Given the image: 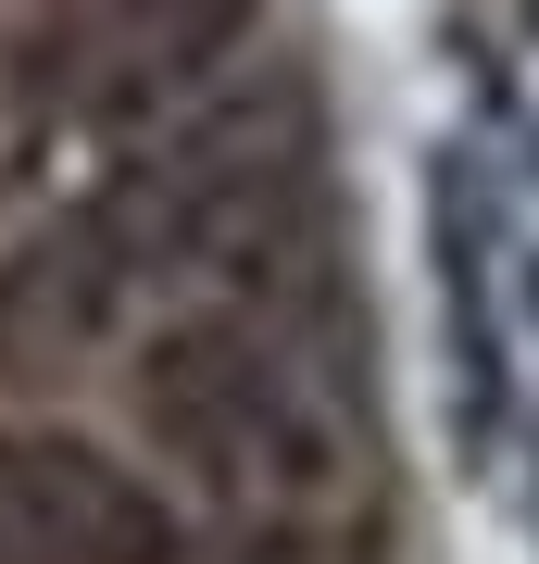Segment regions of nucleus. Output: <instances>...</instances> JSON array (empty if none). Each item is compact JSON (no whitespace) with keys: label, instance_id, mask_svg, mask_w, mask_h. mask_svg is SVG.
<instances>
[{"label":"nucleus","instance_id":"7ed1b4c3","mask_svg":"<svg viewBox=\"0 0 539 564\" xmlns=\"http://www.w3.org/2000/svg\"><path fill=\"white\" fill-rule=\"evenodd\" d=\"M0 552L13 564H176V502L76 426H0Z\"/></svg>","mask_w":539,"mask_h":564},{"label":"nucleus","instance_id":"20e7f679","mask_svg":"<svg viewBox=\"0 0 539 564\" xmlns=\"http://www.w3.org/2000/svg\"><path fill=\"white\" fill-rule=\"evenodd\" d=\"M126 289H139V263H126V239L100 226V202L63 214V226H25V239L0 251V389L76 377V364L114 339Z\"/></svg>","mask_w":539,"mask_h":564},{"label":"nucleus","instance_id":"f03ea898","mask_svg":"<svg viewBox=\"0 0 539 564\" xmlns=\"http://www.w3.org/2000/svg\"><path fill=\"white\" fill-rule=\"evenodd\" d=\"M301 113L289 101H214L176 139H151L100 188V226L126 239L139 276H251L301 226Z\"/></svg>","mask_w":539,"mask_h":564},{"label":"nucleus","instance_id":"0eeeda50","mask_svg":"<svg viewBox=\"0 0 539 564\" xmlns=\"http://www.w3.org/2000/svg\"><path fill=\"white\" fill-rule=\"evenodd\" d=\"M0 564H13V552H0Z\"/></svg>","mask_w":539,"mask_h":564},{"label":"nucleus","instance_id":"f257e3e1","mask_svg":"<svg viewBox=\"0 0 539 564\" xmlns=\"http://www.w3.org/2000/svg\"><path fill=\"white\" fill-rule=\"evenodd\" d=\"M139 426L214 502H326V477H339V426H326L301 364L251 314H176L163 326L139 351Z\"/></svg>","mask_w":539,"mask_h":564},{"label":"nucleus","instance_id":"423d86ee","mask_svg":"<svg viewBox=\"0 0 539 564\" xmlns=\"http://www.w3.org/2000/svg\"><path fill=\"white\" fill-rule=\"evenodd\" d=\"M239 564H314V552H289V540H263V552H239Z\"/></svg>","mask_w":539,"mask_h":564},{"label":"nucleus","instance_id":"39448f33","mask_svg":"<svg viewBox=\"0 0 539 564\" xmlns=\"http://www.w3.org/2000/svg\"><path fill=\"white\" fill-rule=\"evenodd\" d=\"M251 0H76V76L88 101H163L239 51Z\"/></svg>","mask_w":539,"mask_h":564}]
</instances>
